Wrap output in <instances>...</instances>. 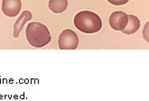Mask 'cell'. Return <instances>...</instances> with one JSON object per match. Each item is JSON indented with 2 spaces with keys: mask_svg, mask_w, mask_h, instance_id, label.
Segmentation results:
<instances>
[{
  "mask_svg": "<svg viewBox=\"0 0 149 101\" xmlns=\"http://www.w3.org/2000/svg\"><path fill=\"white\" fill-rule=\"evenodd\" d=\"M25 35L28 43L36 48L47 45L51 42V33L45 24L37 22L30 23L25 30Z\"/></svg>",
  "mask_w": 149,
  "mask_h": 101,
  "instance_id": "obj_1",
  "label": "cell"
},
{
  "mask_svg": "<svg viewBox=\"0 0 149 101\" xmlns=\"http://www.w3.org/2000/svg\"><path fill=\"white\" fill-rule=\"evenodd\" d=\"M75 27L85 33H94L102 27V22L100 16L91 11L79 12L74 17Z\"/></svg>",
  "mask_w": 149,
  "mask_h": 101,
  "instance_id": "obj_2",
  "label": "cell"
},
{
  "mask_svg": "<svg viewBox=\"0 0 149 101\" xmlns=\"http://www.w3.org/2000/svg\"><path fill=\"white\" fill-rule=\"evenodd\" d=\"M58 44L61 50H75L79 45L78 35L74 31L66 29L60 35Z\"/></svg>",
  "mask_w": 149,
  "mask_h": 101,
  "instance_id": "obj_3",
  "label": "cell"
},
{
  "mask_svg": "<svg viewBox=\"0 0 149 101\" xmlns=\"http://www.w3.org/2000/svg\"><path fill=\"white\" fill-rule=\"evenodd\" d=\"M110 27L115 31H122L127 24V15L121 11L113 12L109 19Z\"/></svg>",
  "mask_w": 149,
  "mask_h": 101,
  "instance_id": "obj_4",
  "label": "cell"
},
{
  "mask_svg": "<svg viewBox=\"0 0 149 101\" xmlns=\"http://www.w3.org/2000/svg\"><path fill=\"white\" fill-rule=\"evenodd\" d=\"M21 8V0H3L2 2V11L8 17H14L19 15Z\"/></svg>",
  "mask_w": 149,
  "mask_h": 101,
  "instance_id": "obj_5",
  "label": "cell"
},
{
  "mask_svg": "<svg viewBox=\"0 0 149 101\" xmlns=\"http://www.w3.org/2000/svg\"><path fill=\"white\" fill-rule=\"evenodd\" d=\"M32 13L29 11H24L20 16L18 17V19L16 20V22L14 24V33H13V36L15 38H17L19 36L20 33L24 27V25L26 24V22H28L29 20L32 19Z\"/></svg>",
  "mask_w": 149,
  "mask_h": 101,
  "instance_id": "obj_6",
  "label": "cell"
},
{
  "mask_svg": "<svg viewBox=\"0 0 149 101\" xmlns=\"http://www.w3.org/2000/svg\"><path fill=\"white\" fill-rule=\"evenodd\" d=\"M140 27V21L136 15H127V26L121 32L124 35H133Z\"/></svg>",
  "mask_w": 149,
  "mask_h": 101,
  "instance_id": "obj_7",
  "label": "cell"
},
{
  "mask_svg": "<svg viewBox=\"0 0 149 101\" xmlns=\"http://www.w3.org/2000/svg\"><path fill=\"white\" fill-rule=\"evenodd\" d=\"M49 9L55 14L63 13L68 6V0H49Z\"/></svg>",
  "mask_w": 149,
  "mask_h": 101,
  "instance_id": "obj_8",
  "label": "cell"
},
{
  "mask_svg": "<svg viewBox=\"0 0 149 101\" xmlns=\"http://www.w3.org/2000/svg\"><path fill=\"white\" fill-rule=\"evenodd\" d=\"M107 1L114 6H123L126 5L129 0H107Z\"/></svg>",
  "mask_w": 149,
  "mask_h": 101,
  "instance_id": "obj_9",
  "label": "cell"
},
{
  "mask_svg": "<svg viewBox=\"0 0 149 101\" xmlns=\"http://www.w3.org/2000/svg\"><path fill=\"white\" fill-rule=\"evenodd\" d=\"M147 27H148V24H146L145 30L143 32V35H144V37H145V39H146V42H148V29H147Z\"/></svg>",
  "mask_w": 149,
  "mask_h": 101,
  "instance_id": "obj_10",
  "label": "cell"
}]
</instances>
